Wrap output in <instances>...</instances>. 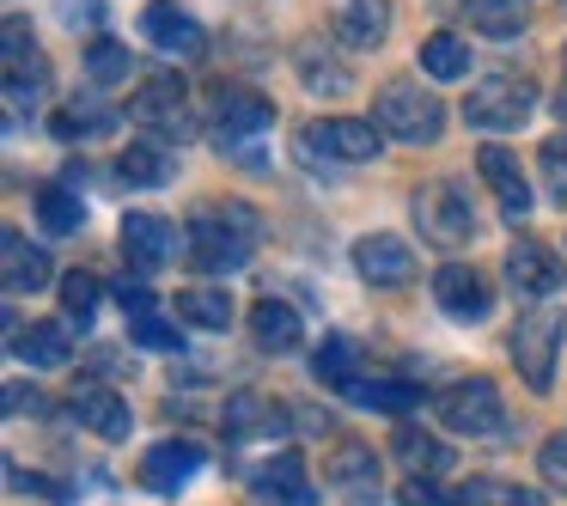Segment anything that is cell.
<instances>
[{
	"label": "cell",
	"instance_id": "cell-4",
	"mask_svg": "<svg viewBox=\"0 0 567 506\" xmlns=\"http://www.w3.org/2000/svg\"><path fill=\"white\" fill-rule=\"evenodd\" d=\"M433 409H440V421L452 433H470V440H501L506 433V403L501 391H494L488 379H457L445 384L440 396H433Z\"/></svg>",
	"mask_w": 567,
	"mask_h": 506
},
{
	"label": "cell",
	"instance_id": "cell-6",
	"mask_svg": "<svg viewBox=\"0 0 567 506\" xmlns=\"http://www.w3.org/2000/svg\"><path fill=\"white\" fill-rule=\"evenodd\" d=\"M513 366H518V379L530 384V391H549L555 384V348H561V311L555 306H537V311H525V318L513 323Z\"/></svg>",
	"mask_w": 567,
	"mask_h": 506
},
{
	"label": "cell",
	"instance_id": "cell-40",
	"mask_svg": "<svg viewBox=\"0 0 567 506\" xmlns=\"http://www.w3.org/2000/svg\"><path fill=\"white\" fill-rule=\"evenodd\" d=\"M537 469H543V482H549L555 494H567V433H555V440L537 452Z\"/></svg>",
	"mask_w": 567,
	"mask_h": 506
},
{
	"label": "cell",
	"instance_id": "cell-9",
	"mask_svg": "<svg viewBox=\"0 0 567 506\" xmlns=\"http://www.w3.org/2000/svg\"><path fill=\"white\" fill-rule=\"evenodd\" d=\"M177 250H184V238H177V226L165 220V214L135 208L123 220V262L128 269L153 275V269H165V262H177Z\"/></svg>",
	"mask_w": 567,
	"mask_h": 506
},
{
	"label": "cell",
	"instance_id": "cell-16",
	"mask_svg": "<svg viewBox=\"0 0 567 506\" xmlns=\"http://www.w3.org/2000/svg\"><path fill=\"white\" fill-rule=\"evenodd\" d=\"M506 281L530 299H549L555 287H561V262H555V250L537 245V238H513V245H506Z\"/></svg>",
	"mask_w": 567,
	"mask_h": 506
},
{
	"label": "cell",
	"instance_id": "cell-11",
	"mask_svg": "<svg viewBox=\"0 0 567 506\" xmlns=\"http://www.w3.org/2000/svg\"><path fill=\"white\" fill-rule=\"evenodd\" d=\"M262 128H275V104L262 99V92H245V86H226L220 99H214V141L226 147H238V141L262 135Z\"/></svg>",
	"mask_w": 567,
	"mask_h": 506
},
{
	"label": "cell",
	"instance_id": "cell-30",
	"mask_svg": "<svg viewBox=\"0 0 567 506\" xmlns=\"http://www.w3.org/2000/svg\"><path fill=\"white\" fill-rule=\"evenodd\" d=\"M299 74H306V86L323 92V99H342V92H354L348 62H336V55L318 50V43H299Z\"/></svg>",
	"mask_w": 567,
	"mask_h": 506
},
{
	"label": "cell",
	"instance_id": "cell-38",
	"mask_svg": "<svg viewBox=\"0 0 567 506\" xmlns=\"http://www.w3.org/2000/svg\"><path fill=\"white\" fill-rule=\"evenodd\" d=\"M537 165H543V189H549V202H555V208H567V135L543 141Z\"/></svg>",
	"mask_w": 567,
	"mask_h": 506
},
{
	"label": "cell",
	"instance_id": "cell-33",
	"mask_svg": "<svg viewBox=\"0 0 567 506\" xmlns=\"http://www.w3.org/2000/svg\"><path fill=\"white\" fill-rule=\"evenodd\" d=\"M421 74L427 80H464L470 74V43L452 38V31H433V38L421 43Z\"/></svg>",
	"mask_w": 567,
	"mask_h": 506
},
{
	"label": "cell",
	"instance_id": "cell-13",
	"mask_svg": "<svg viewBox=\"0 0 567 506\" xmlns=\"http://www.w3.org/2000/svg\"><path fill=\"white\" fill-rule=\"evenodd\" d=\"M68 409H74V421L86 433H99V440H128V433H135L128 403L111 391V384H99V379H80L74 396H68Z\"/></svg>",
	"mask_w": 567,
	"mask_h": 506
},
{
	"label": "cell",
	"instance_id": "cell-7",
	"mask_svg": "<svg viewBox=\"0 0 567 506\" xmlns=\"http://www.w3.org/2000/svg\"><path fill=\"white\" fill-rule=\"evenodd\" d=\"M530 111H537V86H530V80H513V74H488L464 99V123L470 128H488V135L518 128Z\"/></svg>",
	"mask_w": 567,
	"mask_h": 506
},
{
	"label": "cell",
	"instance_id": "cell-26",
	"mask_svg": "<svg viewBox=\"0 0 567 506\" xmlns=\"http://www.w3.org/2000/svg\"><path fill=\"white\" fill-rule=\"evenodd\" d=\"M396 464L409 469V482H427L440 469H452V445H440L421 427H396Z\"/></svg>",
	"mask_w": 567,
	"mask_h": 506
},
{
	"label": "cell",
	"instance_id": "cell-37",
	"mask_svg": "<svg viewBox=\"0 0 567 506\" xmlns=\"http://www.w3.org/2000/svg\"><path fill=\"white\" fill-rule=\"evenodd\" d=\"M116 123V111H104V104H68V111L62 116H50V128H55V135H62V141H74V135H99V128H111Z\"/></svg>",
	"mask_w": 567,
	"mask_h": 506
},
{
	"label": "cell",
	"instance_id": "cell-12",
	"mask_svg": "<svg viewBox=\"0 0 567 506\" xmlns=\"http://www.w3.org/2000/svg\"><path fill=\"white\" fill-rule=\"evenodd\" d=\"M433 299H440V311L457 323H482L494 311V287L482 281L476 269H464V262H445V269L433 275Z\"/></svg>",
	"mask_w": 567,
	"mask_h": 506
},
{
	"label": "cell",
	"instance_id": "cell-28",
	"mask_svg": "<svg viewBox=\"0 0 567 506\" xmlns=\"http://www.w3.org/2000/svg\"><path fill=\"white\" fill-rule=\"evenodd\" d=\"M348 403H360V409H379V415H409V409L421 403V384H409V379H360L354 391H342Z\"/></svg>",
	"mask_w": 567,
	"mask_h": 506
},
{
	"label": "cell",
	"instance_id": "cell-5",
	"mask_svg": "<svg viewBox=\"0 0 567 506\" xmlns=\"http://www.w3.org/2000/svg\"><path fill=\"white\" fill-rule=\"evenodd\" d=\"M128 123L147 128L153 141H189V128H196V116H189V86L177 74H153L147 86L128 99Z\"/></svg>",
	"mask_w": 567,
	"mask_h": 506
},
{
	"label": "cell",
	"instance_id": "cell-15",
	"mask_svg": "<svg viewBox=\"0 0 567 506\" xmlns=\"http://www.w3.org/2000/svg\"><path fill=\"white\" fill-rule=\"evenodd\" d=\"M354 269L367 287H409L415 281V250L403 245V238L391 233H367L354 245Z\"/></svg>",
	"mask_w": 567,
	"mask_h": 506
},
{
	"label": "cell",
	"instance_id": "cell-23",
	"mask_svg": "<svg viewBox=\"0 0 567 506\" xmlns=\"http://www.w3.org/2000/svg\"><path fill=\"white\" fill-rule=\"evenodd\" d=\"M172 172H177V153L165 141H128L123 159H116V177L128 189H159V184H172Z\"/></svg>",
	"mask_w": 567,
	"mask_h": 506
},
{
	"label": "cell",
	"instance_id": "cell-20",
	"mask_svg": "<svg viewBox=\"0 0 567 506\" xmlns=\"http://www.w3.org/2000/svg\"><path fill=\"white\" fill-rule=\"evenodd\" d=\"M336 38L342 50H379L391 38V0H342V13H336Z\"/></svg>",
	"mask_w": 567,
	"mask_h": 506
},
{
	"label": "cell",
	"instance_id": "cell-2",
	"mask_svg": "<svg viewBox=\"0 0 567 506\" xmlns=\"http://www.w3.org/2000/svg\"><path fill=\"white\" fill-rule=\"evenodd\" d=\"M372 123H379L391 141H409V147H427V141H440L445 111H440V99H433V92L409 86V80H391V86L379 92V104H372Z\"/></svg>",
	"mask_w": 567,
	"mask_h": 506
},
{
	"label": "cell",
	"instance_id": "cell-39",
	"mask_svg": "<svg viewBox=\"0 0 567 506\" xmlns=\"http://www.w3.org/2000/svg\"><path fill=\"white\" fill-rule=\"evenodd\" d=\"M128 342H135V348H159V354H165V348H177L184 335H177L159 311H147V318H128Z\"/></svg>",
	"mask_w": 567,
	"mask_h": 506
},
{
	"label": "cell",
	"instance_id": "cell-36",
	"mask_svg": "<svg viewBox=\"0 0 567 506\" xmlns=\"http://www.w3.org/2000/svg\"><path fill=\"white\" fill-rule=\"evenodd\" d=\"M128 68H135L128 43H111V38H92V43H86V74L99 80V86H116V80H128Z\"/></svg>",
	"mask_w": 567,
	"mask_h": 506
},
{
	"label": "cell",
	"instance_id": "cell-42",
	"mask_svg": "<svg viewBox=\"0 0 567 506\" xmlns=\"http://www.w3.org/2000/svg\"><path fill=\"white\" fill-rule=\"evenodd\" d=\"M55 13H62V25H104V0H62V7H55Z\"/></svg>",
	"mask_w": 567,
	"mask_h": 506
},
{
	"label": "cell",
	"instance_id": "cell-29",
	"mask_svg": "<svg viewBox=\"0 0 567 506\" xmlns=\"http://www.w3.org/2000/svg\"><path fill=\"white\" fill-rule=\"evenodd\" d=\"M177 323L226 330V323H233V299H226V287H184V293H177Z\"/></svg>",
	"mask_w": 567,
	"mask_h": 506
},
{
	"label": "cell",
	"instance_id": "cell-19",
	"mask_svg": "<svg viewBox=\"0 0 567 506\" xmlns=\"http://www.w3.org/2000/svg\"><path fill=\"white\" fill-rule=\"evenodd\" d=\"M13 354L25 360V366H38V372L68 366V360H74V335H68V318H38L31 330H19V335H13Z\"/></svg>",
	"mask_w": 567,
	"mask_h": 506
},
{
	"label": "cell",
	"instance_id": "cell-1",
	"mask_svg": "<svg viewBox=\"0 0 567 506\" xmlns=\"http://www.w3.org/2000/svg\"><path fill=\"white\" fill-rule=\"evenodd\" d=\"M250 250H257V214L245 202H208L189 214L184 257L196 275H233L250 262Z\"/></svg>",
	"mask_w": 567,
	"mask_h": 506
},
{
	"label": "cell",
	"instance_id": "cell-41",
	"mask_svg": "<svg viewBox=\"0 0 567 506\" xmlns=\"http://www.w3.org/2000/svg\"><path fill=\"white\" fill-rule=\"evenodd\" d=\"M403 506H470V500H464V494H452V488H440V482H409Z\"/></svg>",
	"mask_w": 567,
	"mask_h": 506
},
{
	"label": "cell",
	"instance_id": "cell-22",
	"mask_svg": "<svg viewBox=\"0 0 567 506\" xmlns=\"http://www.w3.org/2000/svg\"><path fill=\"white\" fill-rule=\"evenodd\" d=\"M0 262H7V293H38V287H50V257L19 226L0 233Z\"/></svg>",
	"mask_w": 567,
	"mask_h": 506
},
{
	"label": "cell",
	"instance_id": "cell-32",
	"mask_svg": "<svg viewBox=\"0 0 567 506\" xmlns=\"http://www.w3.org/2000/svg\"><path fill=\"white\" fill-rule=\"evenodd\" d=\"M464 13H470V25H476L482 38H518L525 19H530V7L525 0H464Z\"/></svg>",
	"mask_w": 567,
	"mask_h": 506
},
{
	"label": "cell",
	"instance_id": "cell-14",
	"mask_svg": "<svg viewBox=\"0 0 567 506\" xmlns=\"http://www.w3.org/2000/svg\"><path fill=\"white\" fill-rule=\"evenodd\" d=\"M202 464H208V452H202L196 440H159L147 457H141L135 482L153 488V494H172V488H184L189 476H202Z\"/></svg>",
	"mask_w": 567,
	"mask_h": 506
},
{
	"label": "cell",
	"instance_id": "cell-34",
	"mask_svg": "<svg viewBox=\"0 0 567 506\" xmlns=\"http://www.w3.org/2000/svg\"><path fill=\"white\" fill-rule=\"evenodd\" d=\"M470 506H543V488H518L501 476H470V488H457Z\"/></svg>",
	"mask_w": 567,
	"mask_h": 506
},
{
	"label": "cell",
	"instance_id": "cell-21",
	"mask_svg": "<svg viewBox=\"0 0 567 506\" xmlns=\"http://www.w3.org/2000/svg\"><path fill=\"white\" fill-rule=\"evenodd\" d=\"M330 482L336 494H348V500H379V457H372V445L360 440H342L330 452Z\"/></svg>",
	"mask_w": 567,
	"mask_h": 506
},
{
	"label": "cell",
	"instance_id": "cell-31",
	"mask_svg": "<svg viewBox=\"0 0 567 506\" xmlns=\"http://www.w3.org/2000/svg\"><path fill=\"white\" fill-rule=\"evenodd\" d=\"M38 226H43L50 238H68V233H80V226H86V202H80L74 189H62V184L38 189Z\"/></svg>",
	"mask_w": 567,
	"mask_h": 506
},
{
	"label": "cell",
	"instance_id": "cell-45",
	"mask_svg": "<svg viewBox=\"0 0 567 506\" xmlns=\"http://www.w3.org/2000/svg\"><path fill=\"white\" fill-rule=\"evenodd\" d=\"M561 7H567V0H561Z\"/></svg>",
	"mask_w": 567,
	"mask_h": 506
},
{
	"label": "cell",
	"instance_id": "cell-35",
	"mask_svg": "<svg viewBox=\"0 0 567 506\" xmlns=\"http://www.w3.org/2000/svg\"><path fill=\"white\" fill-rule=\"evenodd\" d=\"M99 293H104V281H99V275L74 269V275H68V281H62V318L86 330V323L99 318Z\"/></svg>",
	"mask_w": 567,
	"mask_h": 506
},
{
	"label": "cell",
	"instance_id": "cell-43",
	"mask_svg": "<svg viewBox=\"0 0 567 506\" xmlns=\"http://www.w3.org/2000/svg\"><path fill=\"white\" fill-rule=\"evenodd\" d=\"M116 299H123L128 318H147V311H153V287H141V281H123V287H116Z\"/></svg>",
	"mask_w": 567,
	"mask_h": 506
},
{
	"label": "cell",
	"instance_id": "cell-25",
	"mask_svg": "<svg viewBox=\"0 0 567 506\" xmlns=\"http://www.w3.org/2000/svg\"><path fill=\"white\" fill-rule=\"evenodd\" d=\"M281 427H287V409L269 403L262 391L226 396V433H233V440H262V433H281Z\"/></svg>",
	"mask_w": 567,
	"mask_h": 506
},
{
	"label": "cell",
	"instance_id": "cell-8",
	"mask_svg": "<svg viewBox=\"0 0 567 506\" xmlns=\"http://www.w3.org/2000/svg\"><path fill=\"white\" fill-rule=\"evenodd\" d=\"M384 128L379 123H360V116H323V123H311L306 128V153L311 159H342V165H367V159H379V147H384Z\"/></svg>",
	"mask_w": 567,
	"mask_h": 506
},
{
	"label": "cell",
	"instance_id": "cell-17",
	"mask_svg": "<svg viewBox=\"0 0 567 506\" xmlns=\"http://www.w3.org/2000/svg\"><path fill=\"white\" fill-rule=\"evenodd\" d=\"M476 172H482V184L501 196V214H506V220H525V214H530V184H525L518 159L501 147V141H488V147L476 153Z\"/></svg>",
	"mask_w": 567,
	"mask_h": 506
},
{
	"label": "cell",
	"instance_id": "cell-10",
	"mask_svg": "<svg viewBox=\"0 0 567 506\" xmlns=\"http://www.w3.org/2000/svg\"><path fill=\"white\" fill-rule=\"evenodd\" d=\"M141 38L159 55H177V62H196V55L208 50V31H202L177 0H153L147 13H141Z\"/></svg>",
	"mask_w": 567,
	"mask_h": 506
},
{
	"label": "cell",
	"instance_id": "cell-27",
	"mask_svg": "<svg viewBox=\"0 0 567 506\" xmlns=\"http://www.w3.org/2000/svg\"><path fill=\"white\" fill-rule=\"evenodd\" d=\"M311 372H318V384H330V391H354V384H360V348H354V335H323Z\"/></svg>",
	"mask_w": 567,
	"mask_h": 506
},
{
	"label": "cell",
	"instance_id": "cell-3",
	"mask_svg": "<svg viewBox=\"0 0 567 506\" xmlns=\"http://www.w3.org/2000/svg\"><path fill=\"white\" fill-rule=\"evenodd\" d=\"M409 214L421 226V245H433V250H457L476 238V208H470V196L457 184H421Z\"/></svg>",
	"mask_w": 567,
	"mask_h": 506
},
{
	"label": "cell",
	"instance_id": "cell-18",
	"mask_svg": "<svg viewBox=\"0 0 567 506\" xmlns=\"http://www.w3.org/2000/svg\"><path fill=\"white\" fill-rule=\"evenodd\" d=\"M257 494L275 506H318V488L306 476V457L299 452H275L269 464L257 469Z\"/></svg>",
	"mask_w": 567,
	"mask_h": 506
},
{
	"label": "cell",
	"instance_id": "cell-24",
	"mask_svg": "<svg viewBox=\"0 0 567 506\" xmlns=\"http://www.w3.org/2000/svg\"><path fill=\"white\" fill-rule=\"evenodd\" d=\"M250 335H257V348L262 354H293L299 348V311L287 306V299H257V306H250Z\"/></svg>",
	"mask_w": 567,
	"mask_h": 506
},
{
	"label": "cell",
	"instance_id": "cell-44",
	"mask_svg": "<svg viewBox=\"0 0 567 506\" xmlns=\"http://www.w3.org/2000/svg\"><path fill=\"white\" fill-rule=\"evenodd\" d=\"M555 111H561V123H567V92H561V99H555Z\"/></svg>",
	"mask_w": 567,
	"mask_h": 506
}]
</instances>
